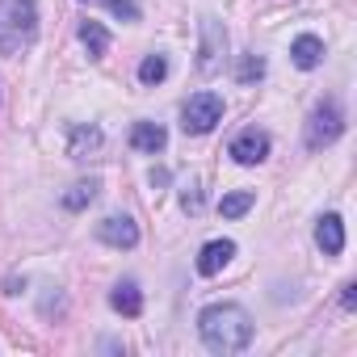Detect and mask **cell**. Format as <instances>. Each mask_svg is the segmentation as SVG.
Masks as SVG:
<instances>
[{
	"mask_svg": "<svg viewBox=\"0 0 357 357\" xmlns=\"http://www.w3.org/2000/svg\"><path fill=\"white\" fill-rule=\"evenodd\" d=\"M198 332L211 353H240L252 340V315L240 303H211L198 315Z\"/></svg>",
	"mask_w": 357,
	"mask_h": 357,
	"instance_id": "1",
	"label": "cell"
},
{
	"mask_svg": "<svg viewBox=\"0 0 357 357\" xmlns=\"http://www.w3.org/2000/svg\"><path fill=\"white\" fill-rule=\"evenodd\" d=\"M38 38V5L34 0H0V59L30 51Z\"/></svg>",
	"mask_w": 357,
	"mask_h": 357,
	"instance_id": "2",
	"label": "cell"
},
{
	"mask_svg": "<svg viewBox=\"0 0 357 357\" xmlns=\"http://www.w3.org/2000/svg\"><path fill=\"white\" fill-rule=\"evenodd\" d=\"M219 122H223V97H219V93H198V97H190L185 109H181L185 135H211Z\"/></svg>",
	"mask_w": 357,
	"mask_h": 357,
	"instance_id": "3",
	"label": "cell"
},
{
	"mask_svg": "<svg viewBox=\"0 0 357 357\" xmlns=\"http://www.w3.org/2000/svg\"><path fill=\"white\" fill-rule=\"evenodd\" d=\"M340 130H344V114H340V105H336V101H319V105L311 109V122H307V147L319 151V147L336 143Z\"/></svg>",
	"mask_w": 357,
	"mask_h": 357,
	"instance_id": "4",
	"label": "cell"
},
{
	"mask_svg": "<svg viewBox=\"0 0 357 357\" xmlns=\"http://www.w3.org/2000/svg\"><path fill=\"white\" fill-rule=\"evenodd\" d=\"M223 55H227V30L215 17H202V47H198V72L202 76H219L223 72Z\"/></svg>",
	"mask_w": 357,
	"mask_h": 357,
	"instance_id": "5",
	"label": "cell"
},
{
	"mask_svg": "<svg viewBox=\"0 0 357 357\" xmlns=\"http://www.w3.org/2000/svg\"><path fill=\"white\" fill-rule=\"evenodd\" d=\"M265 155H269V135H265V130L248 126V130H240V135L231 139V160H236V164L252 168V164H261Z\"/></svg>",
	"mask_w": 357,
	"mask_h": 357,
	"instance_id": "6",
	"label": "cell"
},
{
	"mask_svg": "<svg viewBox=\"0 0 357 357\" xmlns=\"http://www.w3.org/2000/svg\"><path fill=\"white\" fill-rule=\"evenodd\" d=\"M97 240L109 244V248H135L139 244V227H135L130 215H109V219L97 223Z\"/></svg>",
	"mask_w": 357,
	"mask_h": 357,
	"instance_id": "7",
	"label": "cell"
},
{
	"mask_svg": "<svg viewBox=\"0 0 357 357\" xmlns=\"http://www.w3.org/2000/svg\"><path fill=\"white\" fill-rule=\"evenodd\" d=\"M164 143H168V130H164L160 122H135V126H130V147H135V151L155 155V151H164Z\"/></svg>",
	"mask_w": 357,
	"mask_h": 357,
	"instance_id": "8",
	"label": "cell"
},
{
	"mask_svg": "<svg viewBox=\"0 0 357 357\" xmlns=\"http://www.w3.org/2000/svg\"><path fill=\"white\" fill-rule=\"evenodd\" d=\"M315 244L324 248V257H340V252H344V223H340V215H324V219H319Z\"/></svg>",
	"mask_w": 357,
	"mask_h": 357,
	"instance_id": "9",
	"label": "cell"
},
{
	"mask_svg": "<svg viewBox=\"0 0 357 357\" xmlns=\"http://www.w3.org/2000/svg\"><path fill=\"white\" fill-rule=\"evenodd\" d=\"M231 257H236V244H231V240H211V244L198 252V273H202V278H215Z\"/></svg>",
	"mask_w": 357,
	"mask_h": 357,
	"instance_id": "10",
	"label": "cell"
},
{
	"mask_svg": "<svg viewBox=\"0 0 357 357\" xmlns=\"http://www.w3.org/2000/svg\"><path fill=\"white\" fill-rule=\"evenodd\" d=\"M290 59H294V68L311 72V68H319V59H324V43H319L315 34H298V38L290 43Z\"/></svg>",
	"mask_w": 357,
	"mask_h": 357,
	"instance_id": "11",
	"label": "cell"
},
{
	"mask_svg": "<svg viewBox=\"0 0 357 357\" xmlns=\"http://www.w3.org/2000/svg\"><path fill=\"white\" fill-rule=\"evenodd\" d=\"M109 307H114L118 315H126V319L143 315V294H139V286H135V282H118L114 294H109Z\"/></svg>",
	"mask_w": 357,
	"mask_h": 357,
	"instance_id": "12",
	"label": "cell"
},
{
	"mask_svg": "<svg viewBox=\"0 0 357 357\" xmlns=\"http://www.w3.org/2000/svg\"><path fill=\"white\" fill-rule=\"evenodd\" d=\"M80 43H84V51H89L93 59H101V55L109 51V30H105L101 22H80Z\"/></svg>",
	"mask_w": 357,
	"mask_h": 357,
	"instance_id": "13",
	"label": "cell"
},
{
	"mask_svg": "<svg viewBox=\"0 0 357 357\" xmlns=\"http://www.w3.org/2000/svg\"><path fill=\"white\" fill-rule=\"evenodd\" d=\"M252 202H257V194H252V190L223 194V202H219V215H223V219H244V215L252 211Z\"/></svg>",
	"mask_w": 357,
	"mask_h": 357,
	"instance_id": "14",
	"label": "cell"
},
{
	"mask_svg": "<svg viewBox=\"0 0 357 357\" xmlns=\"http://www.w3.org/2000/svg\"><path fill=\"white\" fill-rule=\"evenodd\" d=\"M93 198H97V181H76V185L63 194V206H68V211H84Z\"/></svg>",
	"mask_w": 357,
	"mask_h": 357,
	"instance_id": "15",
	"label": "cell"
},
{
	"mask_svg": "<svg viewBox=\"0 0 357 357\" xmlns=\"http://www.w3.org/2000/svg\"><path fill=\"white\" fill-rule=\"evenodd\" d=\"M261 76H265V59L252 55V51L240 55V63H236V80H240V84H252V80H261Z\"/></svg>",
	"mask_w": 357,
	"mask_h": 357,
	"instance_id": "16",
	"label": "cell"
},
{
	"mask_svg": "<svg viewBox=\"0 0 357 357\" xmlns=\"http://www.w3.org/2000/svg\"><path fill=\"white\" fill-rule=\"evenodd\" d=\"M84 151H89V155H93V151H101V130H93V126L84 130V126H80V130L72 135V155H76V160H84Z\"/></svg>",
	"mask_w": 357,
	"mask_h": 357,
	"instance_id": "17",
	"label": "cell"
},
{
	"mask_svg": "<svg viewBox=\"0 0 357 357\" xmlns=\"http://www.w3.org/2000/svg\"><path fill=\"white\" fill-rule=\"evenodd\" d=\"M164 76H168V59H164V55H147V59L139 63V80H143V84H160Z\"/></svg>",
	"mask_w": 357,
	"mask_h": 357,
	"instance_id": "18",
	"label": "cell"
},
{
	"mask_svg": "<svg viewBox=\"0 0 357 357\" xmlns=\"http://www.w3.org/2000/svg\"><path fill=\"white\" fill-rule=\"evenodd\" d=\"M181 206H185V211H202V194H198V185H190V190L181 194Z\"/></svg>",
	"mask_w": 357,
	"mask_h": 357,
	"instance_id": "19",
	"label": "cell"
},
{
	"mask_svg": "<svg viewBox=\"0 0 357 357\" xmlns=\"http://www.w3.org/2000/svg\"><path fill=\"white\" fill-rule=\"evenodd\" d=\"M109 5H114V13H118V17H139L130 0H109Z\"/></svg>",
	"mask_w": 357,
	"mask_h": 357,
	"instance_id": "20",
	"label": "cell"
},
{
	"mask_svg": "<svg viewBox=\"0 0 357 357\" xmlns=\"http://www.w3.org/2000/svg\"><path fill=\"white\" fill-rule=\"evenodd\" d=\"M340 303H344V307L353 311V307H357V286H344V294H340Z\"/></svg>",
	"mask_w": 357,
	"mask_h": 357,
	"instance_id": "21",
	"label": "cell"
}]
</instances>
